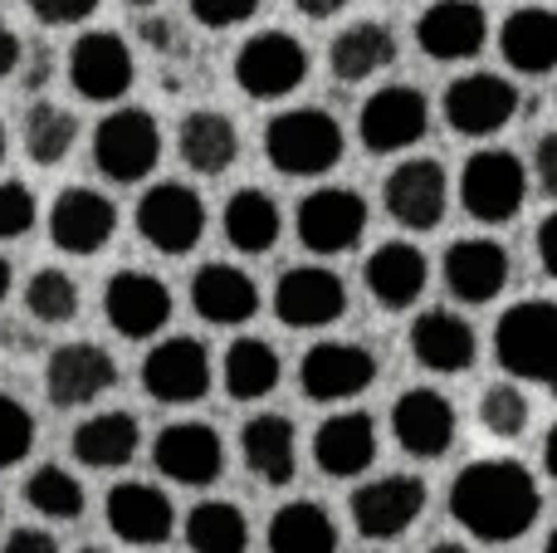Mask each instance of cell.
<instances>
[{
    "mask_svg": "<svg viewBox=\"0 0 557 553\" xmlns=\"http://www.w3.org/2000/svg\"><path fill=\"white\" fill-rule=\"evenodd\" d=\"M294 231L304 241V250L347 255L367 231V196H357L352 186H318L298 201Z\"/></svg>",
    "mask_w": 557,
    "mask_h": 553,
    "instance_id": "cell-9",
    "label": "cell"
},
{
    "mask_svg": "<svg viewBox=\"0 0 557 553\" xmlns=\"http://www.w3.org/2000/svg\"><path fill=\"white\" fill-rule=\"evenodd\" d=\"M143 446V427L133 411H94L74 427V460L88 470H123Z\"/></svg>",
    "mask_w": 557,
    "mask_h": 553,
    "instance_id": "cell-32",
    "label": "cell"
},
{
    "mask_svg": "<svg viewBox=\"0 0 557 553\" xmlns=\"http://www.w3.org/2000/svg\"><path fill=\"white\" fill-rule=\"evenodd\" d=\"M152 466L162 470L172 486L206 490L225 476V441L211 421H172L162 437L152 441Z\"/></svg>",
    "mask_w": 557,
    "mask_h": 553,
    "instance_id": "cell-15",
    "label": "cell"
},
{
    "mask_svg": "<svg viewBox=\"0 0 557 553\" xmlns=\"http://www.w3.org/2000/svg\"><path fill=\"white\" fill-rule=\"evenodd\" d=\"M5 294H10V260L0 255V304H5Z\"/></svg>",
    "mask_w": 557,
    "mask_h": 553,
    "instance_id": "cell-53",
    "label": "cell"
},
{
    "mask_svg": "<svg viewBox=\"0 0 557 553\" xmlns=\"http://www.w3.org/2000/svg\"><path fill=\"white\" fill-rule=\"evenodd\" d=\"M221 231L240 255H270L278 245V231H284V211H278V201L270 192L240 186L221 211Z\"/></svg>",
    "mask_w": 557,
    "mask_h": 553,
    "instance_id": "cell-33",
    "label": "cell"
},
{
    "mask_svg": "<svg viewBox=\"0 0 557 553\" xmlns=\"http://www.w3.org/2000/svg\"><path fill=\"white\" fill-rule=\"evenodd\" d=\"M25 314L35 323H69L78 314V284H74V274H64V270H35L29 274V284H25Z\"/></svg>",
    "mask_w": 557,
    "mask_h": 553,
    "instance_id": "cell-40",
    "label": "cell"
},
{
    "mask_svg": "<svg viewBox=\"0 0 557 553\" xmlns=\"http://www.w3.org/2000/svg\"><path fill=\"white\" fill-rule=\"evenodd\" d=\"M103 519H108V529L133 549L166 544L176 529V509H172V500H166V490L147 486V480H123V486L108 490Z\"/></svg>",
    "mask_w": 557,
    "mask_h": 553,
    "instance_id": "cell-23",
    "label": "cell"
},
{
    "mask_svg": "<svg viewBox=\"0 0 557 553\" xmlns=\"http://www.w3.org/2000/svg\"><path fill=\"white\" fill-rule=\"evenodd\" d=\"M260 10V0H191V15L206 29H235Z\"/></svg>",
    "mask_w": 557,
    "mask_h": 553,
    "instance_id": "cell-44",
    "label": "cell"
},
{
    "mask_svg": "<svg viewBox=\"0 0 557 553\" xmlns=\"http://www.w3.org/2000/svg\"><path fill=\"white\" fill-rule=\"evenodd\" d=\"M113 231H117V206L113 196L94 192V186H64L54 196V206H49V241L64 255L88 260V255H98L113 241Z\"/></svg>",
    "mask_w": 557,
    "mask_h": 553,
    "instance_id": "cell-20",
    "label": "cell"
},
{
    "mask_svg": "<svg viewBox=\"0 0 557 553\" xmlns=\"http://www.w3.org/2000/svg\"><path fill=\"white\" fill-rule=\"evenodd\" d=\"M274 314L284 329H327L347 314V284L327 265H294L274 284Z\"/></svg>",
    "mask_w": 557,
    "mask_h": 553,
    "instance_id": "cell-16",
    "label": "cell"
},
{
    "mask_svg": "<svg viewBox=\"0 0 557 553\" xmlns=\"http://www.w3.org/2000/svg\"><path fill=\"white\" fill-rule=\"evenodd\" d=\"M304 78H308V49L288 29H260V35H250L235 49V84H240L245 98L274 103V98H288L294 88H304Z\"/></svg>",
    "mask_w": 557,
    "mask_h": 553,
    "instance_id": "cell-7",
    "label": "cell"
},
{
    "mask_svg": "<svg viewBox=\"0 0 557 553\" xmlns=\"http://www.w3.org/2000/svg\"><path fill=\"white\" fill-rule=\"evenodd\" d=\"M127 5H157V0H127Z\"/></svg>",
    "mask_w": 557,
    "mask_h": 553,
    "instance_id": "cell-57",
    "label": "cell"
},
{
    "mask_svg": "<svg viewBox=\"0 0 557 553\" xmlns=\"http://www.w3.org/2000/svg\"><path fill=\"white\" fill-rule=\"evenodd\" d=\"M376 382V358L372 348L347 339H323L304 353L298 362V388L308 402H352Z\"/></svg>",
    "mask_w": 557,
    "mask_h": 553,
    "instance_id": "cell-12",
    "label": "cell"
},
{
    "mask_svg": "<svg viewBox=\"0 0 557 553\" xmlns=\"http://www.w3.org/2000/svg\"><path fill=\"white\" fill-rule=\"evenodd\" d=\"M484 39H490V15L480 0H435L416 20V45L435 64H465L484 49Z\"/></svg>",
    "mask_w": 557,
    "mask_h": 553,
    "instance_id": "cell-22",
    "label": "cell"
},
{
    "mask_svg": "<svg viewBox=\"0 0 557 553\" xmlns=\"http://www.w3.org/2000/svg\"><path fill=\"white\" fill-rule=\"evenodd\" d=\"M29 446H35V417L20 397L0 392V470L20 466L29 456Z\"/></svg>",
    "mask_w": 557,
    "mask_h": 553,
    "instance_id": "cell-42",
    "label": "cell"
},
{
    "mask_svg": "<svg viewBox=\"0 0 557 553\" xmlns=\"http://www.w3.org/2000/svg\"><path fill=\"white\" fill-rule=\"evenodd\" d=\"M411 358L421 362L425 372H470L474 358H480V333H474L470 319L460 314H445V309H425L416 314L411 323Z\"/></svg>",
    "mask_w": 557,
    "mask_h": 553,
    "instance_id": "cell-26",
    "label": "cell"
},
{
    "mask_svg": "<svg viewBox=\"0 0 557 553\" xmlns=\"http://www.w3.org/2000/svg\"><path fill=\"white\" fill-rule=\"evenodd\" d=\"M392 59H396V35L382 20H352L327 49V64H333V74L343 84H367L382 69H392Z\"/></svg>",
    "mask_w": 557,
    "mask_h": 553,
    "instance_id": "cell-34",
    "label": "cell"
},
{
    "mask_svg": "<svg viewBox=\"0 0 557 553\" xmlns=\"http://www.w3.org/2000/svg\"><path fill=\"white\" fill-rule=\"evenodd\" d=\"M519 113V88L504 74H465L445 88V123L460 137H494Z\"/></svg>",
    "mask_w": 557,
    "mask_h": 553,
    "instance_id": "cell-21",
    "label": "cell"
},
{
    "mask_svg": "<svg viewBox=\"0 0 557 553\" xmlns=\"http://www.w3.org/2000/svg\"><path fill=\"white\" fill-rule=\"evenodd\" d=\"M186 544L191 553H245L250 549V519L235 500H201L186 515Z\"/></svg>",
    "mask_w": 557,
    "mask_h": 553,
    "instance_id": "cell-37",
    "label": "cell"
},
{
    "mask_svg": "<svg viewBox=\"0 0 557 553\" xmlns=\"http://www.w3.org/2000/svg\"><path fill=\"white\" fill-rule=\"evenodd\" d=\"M523 196H529V172H523V157L509 147H480V152L465 162L460 172V206L470 221L480 225H504L523 211Z\"/></svg>",
    "mask_w": 557,
    "mask_h": 553,
    "instance_id": "cell-4",
    "label": "cell"
},
{
    "mask_svg": "<svg viewBox=\"0 0 557 553\" xmlns=\"http://www.w3.org/2000/svg\"><path fill=\"white\" fill-rule=\"evenodd\" d=\"M347 5H352V0H294V10H298V15H308V20H327V15H343Z\"/></svg>",
    "mask_w": 557,
    "mask_h": 553,
    "instance_id": "cell-50",
    "label": "cell"
},
{
    "mask_svg": "<svg viewBox=\"0 0 557 553\" xmlns=\"http://www.w3.org/2000/svg\"><path fill=\"white\" fill-rule=\"evenodd\" d=\"M29 15L45 20V25H84L98 10V0H25Z\"/></svg>",
    "mask_w": 557,
    "mask_h": 553,
    "instance_id": "cell-45",
    "label": "cell"
},
{
    "mask_svg": "<svg viewBox=\"0 0 557 553\" xmlns=\"http://www.w3.org/2000/svg\"><path fill=\"white\" fill-rule=\"evenodd\" d=\"M143 388L152 402H166V407H191L211 392V353H206L201 339H162L152 343V353L143 358Z\"/></svg>",
    "mask_w": 557,
    "mask_h": 553,
    "instance_id": "cell-13",
    "label": "cell"
},
{
    "mask_svg": "<svg viewBox=\"0 0 557 553\" xmlns=\"http://www.w3.org/2000/svg\"><path fill=\"white\" fill-rule=\"evenodd\" d=\"M84 486H78L74 470L64 466H39L35 476L25 480V505L35 509V515L54 519V525H69V519L84 515Z\"/></svg>",
    "mask_w": 557,
    "mask_h": 553,
    "instance_id": "cell-39",
    "label": "cell"
},
{
    "mask_svg": "<svg viewBox=\"0 0 557 553\" xmlns=\"http://www.w3.org/2000/svg\"><path fill=\"white\" fill-rule=\"evenodd\" d=\"M191 309L215 329H240V323H250L260 314V284L240 265L211 260L191 280Z\"/></svg>",
    "mask_w": 557,
    "mask_h": 553,
    "instance_id": "cell-25",
    "label": "cell"
},
{
    "mask_svg": "<svg viewBox=\"0 0 557 553\" xmlns=\"http://www.w3.org/2000/svg\"><path fill=\"white\" fill-rule=\"evenodd\" d=\"M103 319L127 343L157 339L172 323V290L147 270H117L103 284Z\"/></svg>",
    "mask_w": 557,
    "mask_h": 553,
    "instance_id": "cell-14",
    "label": "cell"
},
{
    "mask_svg": "<svg viewBox=\"0 0 557 553\" xmlns=\"http://www.w3.org/2000/svg\"><path fill=\"white\" fill-rule=\"evenodd\" d=\"M0 515H5V505H0Z\"/></svg>",
    "mask_w": 557,
    "mask_h": 553,
    "instance_id": "cell-59",
    "label": "cell"
},
{
    "mask_svg": "<svg viewBox=\"0 0 557 553\" xmlns=\"http://www.w3.org/2000/svg\"><path fill=\"white\" fill-rule=\"evenodd\" d=\"M117 362L103 343H59L45 362V392L59 411L94 407L103 392H113Z\"/></svg>",
    "mask_w": 557,
    "mask_h": 553,
    "instance_id": "cell-19",
    "label": "cell"
},
{
    "mask_svg": "<svg viewBox=\"0 0 557 553\" xmlns=\"http://www.w3.org/2000/svg\"><path fill=\"white\" fill-rule=\"evenodd\" d=\"M455 431H460V411H455V402L445 392L411 388L392 402V437L406 456L441 460L455 446Z\"/></svg>",
    "mask_w": 557,
    "mask_h": 553,
    "instance_id": "cell-18",
    "label": "cell"
},
{
    "mask_svg": "<svg viewBox=\"0 0 557 553\" xmlns=\"http://www.w3.org/2000/svg\"><path fill=\"white\" fill-rule=\"evenodd\" d=\"M376 460V421L367 411H333L313 431V466L333 480L367 476Z\"/></svg>",
    "mask_w": 557,
    "mask_h": 553,
    "instance_id": "cell-28",
    "label": "cell"
},
{
    "mask_svg": "<svg viewBox=\"0 0 557 553\" xmlns=\"http://www.w3.org/2000/svg\"><path fill=\"white\" fill-rule=\"evenodd\" d=\"M20 143H25V157L39 167H59L78 143V118L59 103H35L25 113V127H20Z\"/></svg>",
    "mask_w": 557,
    "mask_h": 553,
    "instance_id": "cell-38",
    "label": "cell"
},
{
    "mask_svg": "<svg viewBox=\"0 0 557 553\" xmlns=\"http://www.w3.org/2000/svg\"><path fill=\"white\" fill-rule=\"evenodd\" d=\"M431 133V103H425L421 88L411 84H386L376 94H367L362 113H357V137H362L367 152L392 157L416 147Z\"/></svg>",
    "mask_w": 557,
    "mask_h": 553,
    "instance_id": "cell-8",
    "label": "cell"
},
{
    "mask_svg": "<svg viewBox=\"0 0 557 553\" xmlns=\"http://www.w3.org/2000/svg\"><path fill=\"white\" fill-rule=\"evenodd\" d=\"M157 162H162V127L147 108H113L94 127V167L108 182H147Z\"/></svg>",
    "mask_w": 557,
    "mask_h": 553,
    "instance_id": "cell-5",
    "label": "cell"
},
{
    "mask_svg": "<svg viewBox=\"0 0 557 553\" xmlns=\"http://www.w3.org/2000/svg\"><path fill=\"white\" fill-rule=\"evenodd\" d=\"M240 456L264 486H288L298 476V431L278 411H260L240 427Z\"/></svg>",
    "mask_w": 557,
    "mask_h": 553,
    "instance_id": "cell-30",
    "label": "cell"
},
{
    "mask_svg": "<svg viewBox=\"0 0 557 553\" xmlns=\"http://www.w3.org/2000/svg\"><path fill=\"white\" fill-rule=\"evenodd\" d=\"M539 260H543V270L557 280V211H548L543 225H539Z\"/></svg>",
    "mask_w": 557,
    "mask_h": 553,
    "instance_id": "cell-48",
    "label": "cell"
},
{
    "mask_svg": "<svg viewBox=\"0 0 557 553\" xmlns=\"http://www.w3.org/2000/svg\"><path fill=\"white\" fill-rule=\"evenodd\" d=\"M382 201L401 231H435L445 221V206H450V176L435 157H406L386 172Z\"/></svg>",
    "mask_w": 557,
    "mask_h": 553,
    "instance_id": "cell-11",
    "label": "cell"
},
{
    "mask_svg": "<svg viewBox=\"0 0 557 553\" xmlns=\"http://www.w3.org/2000/svg\"><path fill=\"white\" fill-rule=\"evenodd\" d=\"M509 250L490 235H470V241H455L445 250V290L460 304H494L509 290Z\"/></svg>",
    "mask_w": 557,
    "mask_h": 553,
    "instance_id": "cell-24",
    "label": "cell"
},
{
    "mask_svg": "<svg viewBox=\"0 0 557 553\" xmlns=\"http://www.w3.org/2000/svg\"><path fill=\"white\" fill-rule=\"evenodd\" d=\"M84 553H113V549H84Z\"/></svg>",
    "mask_w": 557,
    "mask_h": 553,
    "instance_id": "cell-58",
    "label": "cell"
},
{
    "mask_svg": "<svg viewBox=\"0 0 557 553\" xmlns=\"http://www.w3.org/2000/svg\"><path fill=\"white\" fill-rule=\"evenodd\" d=\"M362 280H367V294H372L382 309H411L425 294V284H431V260H425V250L411 241H386L367 255Z\"/></svg>",
    "mask_w": 557,
    "mask_h": 553,
    "instance_id": "cell-27",
    "label": "cell"
},
{
    "mask_svg": "<svg viewBox=\"0 0 557 553\" xmlns=\"http://www.w3.org/2000/svg\"><path fill=\"white\" fill-rule=\"evenodd\" d=\"M533 182L543 196H557V133H543L533 147Z\"/></svg>",
    "mask_w": 557,
    "mask_h": 553,
    "instance_id": "cell-46",
    "label": "cell"
},
{
    "mask_svg": "<svg viewBox=\"0 0 557 553\" xmlns=\"http://www.w3.org/2000/svg\"><path fill=\"white\" fill-rule=\"evenodd\" d=\"M35 196L25 182H0V241H20L35 225Z\"/></svg>",
    "mask_w": 557,
    "mask_h": 553,
    "instance_id": "cell-43",
    "label": "cell"
},
{
    "mask_svg": "<svg viewBox=\"0 0 557 553\" xmlns=\"http://www.w3.org/2000/svg\"><path fill=\"white\" fill-rule=\"evenodd\" d=\"M543 470H548V480L557 486V421L548 427V437H543Z\"/></svg>",
    "mask_w": 557,
    "mask_h": 553,
    "instance_id": "cell-52",
    "label": "cell"
},
{
    "mask_svg": "<svg viewBox=\"0 0 557 553\" xmlns=\"http://www.w3.org/2000/svg\"><path fill=\"white\" fill-rule=\"evenodd\" d=\"M347 133L327 108H284L264 127V157L278 176H323L343 162Z\"/></svg>",
    "mask_w": 557,
    "mask_h": 553,
    "instance_id": "cell-3",
    "label": "cell"
},
{
    "mask_svg": "<svg viewBox=\"0 0 557 553\" xmlns=\"http://www.w3.org/2000/svg\"><path fill=\"white\" fill-rule=\"evenodd\" d=\"M431 553H474V549H465V544H455V539H445V544H431Z\"/></svg>",
    "mask_w": 557,
    "mask_h": 553,
    "instance_id": "cell-54",
    "label": "cell"
},
{
    "mask_svg": "<svg viewBox=\"0 0 557 553\" xmlns=\"http://www.w3.org/2000/svg\"><path fill=\"white\" fill-rule=\"evenodd\" d=\"M0 162H5V123H0Z\"/></svg>",
    "mask_w": 557,
    "mask_h": 553,
    "instance_id": "cell-56",
    "label": "cell"
},
{
    "mask_svg": "<svg viewBox=\"0 0 557 553\" xmlns=\"http://www.w3.org/2000/svg\"><path fill=\"white\" fill-rule=\"evenodd\" d=\"M20 59H25V45H20V35L0 20V78H10L20 69Z\"/></svg>",
    "mask_w": 557,
    "mask_h": 553,
    "instance_id": "cell-49",
    "label": "cell"
},
{
    "mask_svg": "<svg viewBox=\"0 0 557 553\" xmlns=\"http://www.w3.org/2000/svg\"><path fill=\"white\" fill-rule=\"evenodd\" d=\"M284 378V362H278L274 343L270 339H235L225 348V362H221V382L235 402H260L270 397Z\"/></svg>",
    "mask_w": 557,
    "mask_h": 553,
    "instance_id": "cell-36",
    "label": "cell"
},
{
    "mask_svg": "<svg viewBox=\"0 0 557 553\" xmlns=\"http://www.w3.org/2000/svg\"><path fill=\"white\" fill-rule=\"evenodd\" d=\"M137 78V59L117 29H88L69 49V84L88 103H117Z\"/></svg>",
    "mask_w": 557,
    "mask_h": 553,
    "instance_id": "cell-10",
    "label": "cell"
},
{
    "mask_svg": "<svg viewBox=\"0 0 557 553\" xmlns=\"http://www.w3.org/2000/svg\"><path fill=\"white\" fill-rule=\"evenodd\" d=\"M143 35H147V45H157V49H172L176 29H172V25H162V20H147V25H143Z\"/></svg>",
    "mask_w": 557,
    "mask_h": 553,
    "instance_id": "cell-51",
    "label": "cell"
},
{
    "mask_svg": "<svg viewBox=\"0 0 557 553\" xmlns=\"http://www.w3.org/2000/svg\"><path fill=\"white\" fill-rule=\"evenodd\" d=\"M137 235L152 245L157 255H191L206 235V201L196 196V186L186 182H157L137 196Z\"/></svg>",
    "mask_w": 557,
    "mask_h": 553,
    "instance_id": "cell-6",
    "label": "cell"
},
{
    "mask_svg": "<svg viewBox=\"0 0 557 553\" xmlns=\"http://www.w3.org/2000/svg\"><path fill=\"white\" fill-rule=\"evenodd\" d=\"M270 553H337V525L318 500H288L264 529Z\"/></svg>",
    "mask_w": 557,
    "mask_h": 553,
    "instance_id": "cell-35",
    "label": "cell"
},
{
    "mask_svg": "<svg viewBox=\"0 0 557 553\" xmlns=\"http://www.w3.org/2000/svg\"><path fill=\"white\" fill-rule=\"evenodd\" d=\"M543 553H557V529H553L548 539H543Z\"/></svg>",
    "mask_w": 557,
    "mask_h": 553,
    "instance_id": "cell-55",
    "label": "cell"
},
{
    "mask_svg": "<svg viewBox=\"0 0 557 553\" xmlns=\"http://www.w3.org/2000/svg\"><path fill=\"white\" fill-rule=\"evenodd\" d=\"M347 509H352V525L362 539H401L425 515V480L421 476H376L352 490Z\"/></svg>",
    "mask_w": 557,
    "mask_h": 553,
    "instance_id": "cell-17",
    "label": "cell"
},
{
    "mask_svg": "<svg viewBox=\"0 0 557 553\" xmlns=\"http://www.w3.org/2000/svg\"><path fill=\"white\" fill-rule=\"evenodd\" d=\"M0 553H59V539L49 534V529L25 525V529H15V534L5 539V549H0Z\"/></svg>",
    "mask_w": 557,
    "mask_h": 553,
    "instance_id": "cell-47",
    "label": "cell"
},
{
    "mask_svg": "<svg viewBox=\"0 0 557 553\" xmlns=\"http://www.w3.org/2000/svg\"><path fill=\"white\" fill-rule=\"evenodd\" d=\"M543 490L533 470L513 456H484L455 476L450 519L480 544H513L539 525Z\"/></svg>",
    "mask_w": 557,
    "mask_h": 553,
    "instance_id": "cell-1",
    "label": "cell"
},
{
    "mask_svg": "<svg viewBox=\"0 0 557 553\" xmlns=\"http://www.w3.org/2000/svg\"><path fill=\"white\" fill-rule=\"evenodd\" d=\"M176 152L196 176H225L240 157V127L215 108H196L176 127Z\"/></svg>",
    "mask_w": 557,
    "mask_h": 553,
    "instance_id": "cell-31",
    "label": "cell"
},
{
    "mask_svg": "<svg viewBox=\"0 0 557 553\" xmlns=\"http://www.w3.org/2000/svg\"><path fill=\"white\" fill-rule=\"evenodd\" d=\"M494 358L513 382L557 392V299H519L494 323Z\"/></svg>",
    "mask_w": 557,
    "mask_h": 553,
    "instance_id": "cell-2",
    "label": "cell"
},
{
    "mask_svg": "<svg viewBox=\"0 0 557 553\" xmlns=\"http://www.w3.org/2000/svg\"><path fill=\"white\" fill-rule=\"evenodd\" d=\"M533 421V407H529V392L519 382H494L484 388L480 397V427L490 431L494 441H519Z\"/></svg>",
    "mask_w": 557,
    "mask_h": 553,
    "instance_id": "cell-41",
    "label": "cell"
},
{
    "mask_svg": "<svg viewBox=\"0 0 557 553\" xmlns=\"http://www.w3.org/2000/svg\"><path fill=\"white\" fill-rule=\"evenodd\" d=\"M499 54L513 74L543 78L557 69V10L523 5L499 25Z\"/></svg>",
    "mask_w": 557,
    "mask_h": 553,
    "instance_id": "cell-29",
    "label": "cell"
}]
</instances>
